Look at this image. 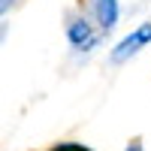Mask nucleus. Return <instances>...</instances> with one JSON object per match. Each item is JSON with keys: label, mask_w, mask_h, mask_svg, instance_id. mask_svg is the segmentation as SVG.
<instances>
[{"label": "nucleus", "mask_w": 151, "mask_h": 151, "mask_svg": "<svg viewBox=\"0 0 151 151\" xmlns=\"http://www.w3.org/2000/svg\"><path fill=\"white\" fill-rule=\"evenodd\" d=\"M151 42V21H145V24H139L133 33H127L124 40L112 48V55H109V60L112 64H124L127 58H133L136 52H142V48Z\"/></svg>", "instance_id": "1"}, {"label": "nucleus", "mask_w": 151, "mask_h": 151, "mask_svg": "<svg viewBox=\"0 0 151 151\" xmlns=\"http://www.w3.org/2000/svg\"><path fill=\"white\" fill-rule=\"evenodd\" d=\"M67 40H70L76 48H85V52H88V48H94V45L100 42L97 36H94V27L88 24V18H73V21H70Z\"/></svg>", "instance_id": "2"}, {"label": "nucleus", "mask_w": 151, "mask_h": 151, "mask_svg": "<svg viewBox=\"0 0 151 151\" xmlns=\"http://www.w3.org/2000/svg\"><path fill=\"white\" fill-rule=\"evenodd\" d=\"M97 18L100 24L109 30V27H115V21H118V0H97Z\"/></svg>", "instance_id": "3"}, {"label": "nucleus", "mask_w": 151, "mask_h": 151, "mask_svg": "<svg viewBox=\"0 0 151 151\" xmlns=\"http://www.w3.org/2000/svg\"><path fill=\"white\" fill-rule=\"evenodd\" d=\"M48 151H91V148H85V145H79V142H60V145L48 148Z\"/></svg>", "instance_id": "4"}, {"label": "nucleus", "mask_w": 151, "mask_h": 151, "mask_svg": "<svg viewBox=\"0 0 151 151\" xmlns=\"http://www.w3.org/2000/svg\"><path fill=\"white\" fill-rule=\"evenodd\" d=\"M12 3H15V0H0V15H3L6 9H12Z\"/></svg>", "instance_id": "5"}, {"label": "nucleus", "mask_w": 151, "mask_h": 151, "mask_svg": "<svg viewBox=\"0 0 151 151\" xmlns=\"http://www.w3.org/2000/svg\"><path fill=\"white\" fill-rule=\"evenodd\" d=\"M127 151H142V142H139V139H133V142L127 145Z\"/></svg>", "instance_id": "6"}, {"label": "nucleus", "mask_w": 151, "mask_h": 151, "mask_svg": "<svg viewBox=\"0 0 151 151\" xmlns=\"http://www.w3.org/2000/svg\"><path fill=\"white\" fill-rule=\"evenodd\" d=\"M3 36H6V27H3V24H0V42H3Z\"/></svg>", "instance_id": "7"}]
</instances>
